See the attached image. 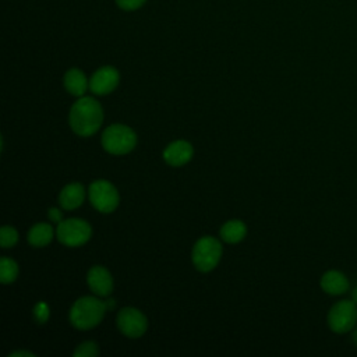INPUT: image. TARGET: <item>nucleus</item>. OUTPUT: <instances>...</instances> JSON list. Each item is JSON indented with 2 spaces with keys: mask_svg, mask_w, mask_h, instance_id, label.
<instances>
[{
  "mask_svg": "<svg viewBox=\"0 0 357 357\" xmlns=\"http://www.w3.org/2000/svg\"><path fill=\"white\" fill-rule=\"evenodd\" d=\"M91 204L100 212H112L119 204V192L114 185L106 180H96L89 187Z\"/></svg>",
  "mask_w": 357,
  "mask_h": 357,
  "instance_id": "7",
  "label": "nucleus"
},
{
  "mask_svg": "<svg viewBox=\"0 0 357 357\" xmlns=\"http://www.w3.org/2000/svg\"><path fill=\"white\" fill-rule=\"evenodd\" d=\"M351 298H353V301L357 304V286L354 287V290H353V293H351Z\"/></svg>",
  "mask_w": 357,
  "mask_h": 357,
  "instance_id": "25",
  "label": "nucleus"
},
{
  "mask_svg": "<svg viewBox=\"0 0 357 357\" xmlns=\"http://www.w3.org/2000/svg\"><path fill=\"white\" fill-rule=\"evenodd\" d=\"M119 329L128 337H139L146 331L145 315L135 308H124L117 315Z\"/></svg>",
  "mask_w": 357,
  "mask_h": 357,
  "instance_id": "8",
  "label": "nucleus"
},
{
  "mask_svg": "<svg viewBox=\"0 0 357 357\" xmlns=\"http://www.w3.org/2000/svg\"><path fill=\"white\" fill-rule=\"evenodd\" d=\"M88 284L95 294L105 297L112 293L113 279L106 268L93 266L88 272Z\"/></svg>",
  "mask_w": 357,
  "mask_h": 357,
  "instance_id": "10",
  "label": "nucleus"
},
{
  "mask_svg": "<svg viewBox=\"0 0 357 357\" xmlns=\"http://www.w3.org/2000/svg\"><path fill=\"white\" fill-rule=\"evenodd\" d=\"M245 236V225L241 220H229L220 229V237L226 243H238Z\"/></svg>",
  "mask_w": 357,
  "mask_h": 357,
  "instance_id": "16",
  "label": "nucleus"
},
{
  "mask_svg": "<svg viewBox=\"0 0 357 357\" xmlns=\"http://www.w3.org/2000/svg\"><path fill=\"white\" fill-rule=\"evenodd\" d=\"M64 86L71 95L82 96L88 89V79L81 70L71 68L64 75Z\"/></svg>",
  "mask_w": 357,
  "mask_h": 357,
  "instance_id": "14",
  "label": "nucleus"
},
{
  "mask_svg": "<svg viewBox=\"0 0 357 357\" xmlns=\"http://www.w3.org/2000/svg\"><path fill=\"white\" fill-rule=\"evenodd\" d=\"M33 317H35L38 324H45L47 321V318H49V307H47V304L43 303V301L38 303L35 305V308H33Z\"/></svg>",
  "mask_w": 357,
  "mask_h": 357,
  "instance_id": "20",
  "label": "nucleus"
},
{
  "mask_svg": "<svg viewBox=\"0 0 357 357\" xmlns=\"http://www.w3.org/2000/svg\"><path fill=\"white\" fill-rule=\"evenodd\" d=\"M119 78V71L114 67L106 66L95 71L89 81V88L96 95H106L117 86Z\"/></svg>",
  "mask_w": 357,
  "mask_h": 357,
  "instance_id": "9",
  "label": "nucleus"
},
{
  "mask_svg": "<svg viewBox=\"0 0 357 357\" xmlns=\"http://www.w3.org/2000/svg\"><path fill=\"white\" fill-rule=\"evenodd\" d=\"M192 156V146L187 141H174L163 152L165 160L172 166L185 165Z\"/></svg>",
  "mask_w": 357,
  "mask_h": 357,
  "instance_id": "11",
  "label": "nucleus"
},
{
  "mask_svg": "<svg viewBox=\"0 0 357 357\" xmlns=\"http://www.w3.org/2000/svg\"><path fill=\"white\" fill-rule=\"evenodd\" d=\"M321 287L331 296H340L349 290V280L339 271H328L321 278Z\"/></svg>",
  "mask_w": 357,
  "mask_h": 357,
  "instance_id": "12",
  "label": "nucleus"
},
{
  "mask_svg": "<svg viewBox=\"0 0 357 357\" xmlns=\"http://www.w3.org/2000/svg\"><path fill=\"white\" fill-rule=\"evenodd\" d=\"M18 275V266L17 264L7 258V257H3L0 259V280L1 283H11L15 280Z\"/></svg>",
  "mask_w": 357,
  "mask_h": 357,
  "instance_id": "17",
  "label": "nucleus"
},
{
  "mask_svg": "<svg viewBox=\"0 0 357 357\" xmlns=\"http://www.w3.org/2000/svg\"><path fill=\"white\" fill-rule=\"evenodd\" d=\"M107 310V303L95 297H82L74 303L70 321L78 329H91L100 322Z\"/></svg>",
  "mask_w": 357,
  "mask_h": 357,
  "instance_id": "2",
  "label": "nucleus"
},
{
  "mask_svg": "<svg viewBox=\"0 0 357 357\" xmlns=\"http://www.w3.org/2000/svg\"><path fill=\"white\" fill-rule=\"evenodd\" d=\"M146 0H116L117 6L123 10H127V11H132V10H137L139 8Z\"/></svg>",
  "mask_w": 357,
  "mask_h": 357,
  "instance_id": "21",
  "label": "nucleus"
},
{
  "mask_svg": "<svg viewBox=\"0 0 357 357\" xmlns=\"http://www.w3.org/2000/svg\"><path fill=\"white\" fill-rule=\"evenodd\" d=\"M85 197V190L81 184L78 183H73L66 185L59 197V202L61 205L63 209H75L78 208Z\"/></svg>",
  "mask_w": 357,
  "mask_h": 357,
  "instance_id": "13",
  "label": "nucleus"
},
{
  "mask_svg": "<svg viewBox=\"0 0 357 357\" xmlns=\"http://www.w3.org/2000/svg\"><path fill=\"white\" fill-rule=\"evenodd\" d=\"M53 238V227L49 223H38L28 233V241L31 245L43 247Z\"/></svg>",
  "mask_w": 357,
  "mask_h": 357,
  "instance_id": "15",
  "label": "nucleus"
},
{
  "mask_svg": "<svg viewBox=\"0 0 357 357\" xmlns=\"http://www.w3.org/2000/svg\"><path fill=\"white\" fill-rule=\"evenodd\" d=\"M17 356H28V357H33L35 354L31 353V351H24V350H18V351H14L10 354V357H17Z\"/></svg>",
  "mask_w": 357,
  "mask_h": 357,
  "instance_id": "23",
  "label": "nucleus"
},
{
  "mask_svg": "<svg viewBox=\"0 0 357 357\" xmlns=\"http://www.w3.org/2000/svg\"><path fill=\"white\" fill-rule=\"evenodd\" d=\"M357 324V305L351 300H342L328 312V325L336 333H346Z\"/></svg>",
  "mask_w": 357,
  "mask_h": 357,
  "instance_id": "5",
  "label": "nucleus"
},
{
  "mask_svg": "<svg viewBox=\"0 0 357 357\" xmlns=\"http://www.w3.org/2000/svg\"><path fill=\"white\" fill-rule=\"evenodd\" d=\"M220 254L222 245L219 240H216L215 237H202L194 245L192 262L198 271L208 272L218 265Z\"/></svg>",
  "mask_w": 357,
  "mask_h": 357,
  "instance_id": "4",
  "label": "nucleus"
},
{
  "mask_svg": "<svg viewBox=\"0 0 357 357\" xmlns=\"http://www.w3.org/2000/svg\"><path fill=\"white\" fill-rule=\"evenodd\" d=\"M49 218H50V220H53L56 223H60L61 222V212L59 209H56V208H52L49 211Z\"/></svg>",
  "mask_w": 357,
  "mask_h": 357,
  "instance_id": "22",
  "label": "nucleus"
},
{
  "mask_svg": "<svg viewBox=\"0 0 357 357\" xmlns=\"http://www.w3.org/2000/svg\"><path fill=\"white\" fill-rule=\"evenodd\" d=\"M351 339H353V343L357 346V326L354 328V331L351 333Z\"/></svg>",
  "mask_w": 357,
  "mask_h": 357,
  "instance_id": "24",
  "label": "nucleus"
},
{
  "mask_svg": "<svg viewBox=\"0 0 357 357\" xmlns=\"http://www.w3.org/2000/svg\"><path fill=\"white\" fill-rule=\"evenodd\" d=\"M103 121V112L98 100L85 96L78 99L70 110V126L78 135L95 134Z\"/></svg>",
  "mask_w": 357,
  "mask_h": 357,
  "instance_id": "1",
  "label": "nucleus"
},
{
  "mask_svg": "<svg viewBox=\"0 0 357 357\" xmlns=\"http://www.w3.org/2000/svg\"><path fill=\"white\" fill-rule=\"evenodd\" d=\"M18 241V234L15 231V229L10 227V226H3L0 230V243L4 248L13 247L15 243Z\"/></svg>",
  "mask_w": 357,
  "mask_h": 357,
  "instance_id": "18",
  "label": "nucleus"
},
{
  "mask_svg": "<svg viewBox=\"0 0 357 357\" xmlns=\"http://www.w3.org/2000/svg\"><path fill=\"white\" fill-rule=\"evenodd\" d=\"M56 234L60 243L70 247H77L89 240L91 226L82 219H67L57 225Z\"/></svg>",
  "mask_w": 357,
  "mask_h": 357,
  "instance_id": "6",
  "label": "nucleus"
},
{
  "mask_svg": "<svg viewBox=\"0 0 357 357\" xmlns=\"http://www.w3.org/2000/svg\"><path fill=\"white\" fill-rule=\"evenodd\" d=\"M137 137L134 131L123 124L109 126L102 134L103 148L113 155H124L134 149Z\"/></svg>",
  "mask_w": 357,
  "mask_h": 357,
  "instance_id": "3",
  "label": "nucleus"
},
{
  "mask_svg": "<svg viewBox=\"0 0 357 357\" xmlns=\"http://www.w3.org/2000/svg\"><path fill=\"white\" fill-rule=\"evenodd\" d=\"M96 354H98V346L93 342H85L79 344L74 351L75 357H93Z\"/></svg>",
  "mask_w": 357,
  "mask_h": 357,
  "instance_id": "19",
  "label": "nucleus"
}]
</instances>
